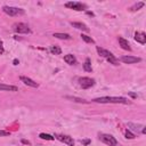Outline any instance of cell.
Wrapping results in <instances>:
<instances>
[{
	"mask_svg": "<svg viewBox=\"0 0 146 146\" xmlns=\"http://www.w3.org/2000/svg\"><path fill=\"white\" fill-rule=\"evenodd\" d=\"M92 102L100 103V104H128L129 103V100L124 97H110V96L95 98L92 99Z\"/></svg>",
	"mask_w": 146,
	"mask_h": 146,
	"instance_id": "6da1fadb",
	"label": "cell"
},
{
	"mask_svg": "<svg viewBox=\"0 0 146 146\" xmlns=\"http://www.w3.org/2000/svg\"><path fill=\"white\" fill-rule=\"evenodd\" d=\"M96 49H97V52L102 56V57H104V58H106L107 59V62H110V64H113V65H119V63H120V60L111 52V51H108V50H106V49H104V48H100L99 46H97L96 47Z\"/></svg>",
	"mask_w": 146,
	"mask_h": 146,
	"instance_id": "7a4b0ae2",
	"label": "cell"
},
{
	"mask_svg": "<svg viewBox=\"0 0 146 146\" xmlns=\"http://www.w3.org/2000/svg\"><path fill=\"white\" fill-rule=\"evenodd\" d=\"M2 10H3L5 14H7L9 16H19V15H23L25 13L24 9H22V8L10 7V6H3L2 7Z\"/></svg>",
	"mask_w": 146,
	"mask_h": 146,
	"instance_id": "3957f363",
	"label": "cell"
},
{
	"mask_svg": "<svg viewBox=\"0 0 146 146\" xmlns=\"http://www.w3.org/2000/svg\"><path fill=\"white\" fill-rule=\"evenodd\" d=\"M99 140L108 146H117V140L115 139V137L108 133H99Z\"/></svg>",
	"mask_w": 146,
	"mask_h": 146,
	"instance_id": "277c9868",
	"label": "cell"
},
{
	"mask_svg": "<svg viewBox=\"0 0 146 146\" xmlns=\"http://www.w3.org/2000/svg\"><path fill=\"white\" fill-rule=\"evenodd\" d=\"M65 7L66 8H70V9H73V10H76V11H82V10H86L87 9V5H84L82 2H78V1L66 2L65 3Z\"/></svg>",
	"mask_w": 146,
	"mask_h": 146,
	"instance_id": "5b68a950",
	"label": "cell"
},
{
	"mask_svg": "<svg viewBox=\"0 0 146 146\" xmlns=\"http://www.w3.org/2000/svg\"><path fill=\"white\" fill-rule=\"evenodd\" d=\"M13 29H14V31L17 32V33H23V34L31 33L30 27H29L25 23H15L14 26H13Z\"/></svg>",
	"mask_w": 146,
	"mask_h": 146,
	"instance_id": "8992f818",
	"label": "cell"
},
{
	"mask_svg": "<svg viewBox=\"0 0 146 146\" xmlns=\"http://www.w3.org/2000/svg\"><path fill=\"white\" fill-rule=\"evenodd\" d=\"M56 139H58L59 141L66 144L67 146H74V140L71 136H67V135H62V133H56L54 136Z\"/></svg>",
	"mask_w": 146,
	"mask_h": 146,
	"instance_id": "52a82bcc",
	"label": "cell"
},
{
	"mask_svg": "<svg viewBox=\"0 0 146 146\" xmlns=\"http://www.w3.org/2000/svg\"><path fill=\"white\" fill-rule=\"evenodd\" d=\"M79 84L83 89H88V88H91L92 86H95V80L91 78H88V76H83V78L79 79Z\"/></svg>",
	"mask_w": 146,
	"mask_h": 146,
	"instance_id": "ba28073f",
	"label": "cell"
},
{
	"mask_svg": "<svg viewBox=\"0 0 146 146\" xmlns=\"http://www.w3.org/2000/svg\"><path fill=\"white\" fill-rule=\"evenodd\" d=\"M140 60H141V58L136 57V56H122L121 57V62H123L125 64H135Z\"/></svg>",
	"mask_w": 146,
	"mask_h": 146,
	"instance_id": "9c48e42d",
	"label": "cell"
},
{
	"mask_svg": "<svg viewBox=\"0 0 146 146\" xmlns=\"http://www.w3.org/2000/svg\"><path fill=\"white\" fill-rule=\"evenodd\" d=\"M19 80L24 83V84H26V86H29V87H32V88H38L39 87V84L35 82V81H33L32 79H30V78H27V76H19Z\"/></svg>",
	"mask_w": 146,
	"mask_h": 146,
	"instance_id": "30bf717a",
	"label": "cell"
},
{
	"mask_svg": "<svg viewBox=\"0 0 146 146\" xmlns=\"http://www.w3.org/2000/svg\"><path fill=\"white\" fill-rule=\"evenodd\" d=\"M135 40L141 44H144L146 42V34L144 32H136L135 33Z\"/></svg>",
	"mask_w": 146,
	"mask_h": 146,
	"instance_id": "8fae6325",
	"label": "cell"
},
{
	"mask_svg": "<svg viewBox=\"0 0 146 146\" xmlns=\"http://www.w3.org/2000/svg\"><path fill=\"white\" fill-rule=\"evenodd\" d=\"M119 43H120V46H121V48H122V49L128 50V51H131V47H130V44H129L128 40H125L124 38L119 36Z\"/></svg>",
	"mask_w": 146,
	"mask_h": 146,
	"instance_id": "7c38bea8",
	"label": "cell"
},
{
	"mask_svg": "<svg viewBox=\"0 0 146 146\" xmlns=\"http://www.w3.org/2000/svg\"><path fill=\"white\" fill-rule=\"evenodd\" d=\"M64 62L66 64H68V65H74L76 63V58L72 54H67V55L64 56Z\"/></svg>",
	"mask_w": 146,
	"mask_h": 146,
	"instance_id": "4fadbf2b",
	"label": "cell"
},
{
	"mask_svg": "<svg viewBox=\"0 0 146 146\" xmlns=\"http://www.w3.org/2000/svg\"><path fill=\"white\" fill-rule=\"evenodd\" d=\"M71 24H72L73 27H76V29L82 30V31H84V32H88V31H89V27H88L86 24H83V23H80V22H72Z\"/></svg>",
	"mask_w": 146,
	"mask_h": 146,
	"instance_id": "5bb4252c",
	"label": "cell"
},
{
	"mask_svg": "<svg viewBox=\"0 0 146 146\" xmlns=\"http://www.w3.org/2000/svg\"><path fill=\"white\" fill-rule=\"evenodd\" d=\"M0 90H2V91H17L18 88L16 86H9V84L0 83Z\"/></svg>",
	"mask_w": 146,
	"mask_h": 146,
	"instance_id": "9a60e30c",
	"label": "cell"
},
{
	"mask_svg": "<svg viewBox=\"0 0 146 146\" xmlns=\"http://www.w3.org/2000/svg\"><path fill=\"white\" fill-rule=\"evenodd\" d=\"M54 36L57 39H63V40H68L71 39V35L67 33H54Z\"/></svg>",
	"mask_w": 146,
	"mask_h": 146,
	"instance_id": "2e32d148",
	"label": "cell"
},
{
	"mask_svg": "<svg viewBox=\"0 0 146 146\" xmlns=\"http://www.w3.org/2000/svg\"><path fill=\"white\" fill-rule=\"evenodd\" d=\"M128 127H129L131 130H133V131H141V128H143L144 125H140V124H135V123L129 122V123H128Z\"/></svg>",
	"mask_w": 146,
	"mask_h": 146,
	"instance_id": "e0dca14e",
	"label": "cell"
},
{
	"mask_svg": "<svg viewBox=\"0 0 146 146\" xmlns=\"http://www.w3.org/2000/svg\"><path fill=\"white\" fill-rule=\"evenodd\" d=\"M83 70H84L86 72H91V71H92L91 63H90V59H89V58L86 59V62H84V64H83Z\"/></svg>",
	"mask_w": 146,
	"mask_h": 146,
	"instance_id": "ac0fdd59",
	"label": "cell"
},
{
	"mask_svg": "<svg viewBox=\"0 0 146 146\" xmlns=\"http://www.w3.org/2000/svg\"><path fill=\"white\" fill-rule=\"evenodd\" d=\"M80 36H81V39H82L84 42H87V43H95V41H94V39H92L91 36H88V35H86V34H81Z\"/></svg>",
	"mask_w": 146,
	"mask_h": 146,
	"instance_id": "d6986e66",
	"label": "cell"
},
{
	"mask_svg": "<svg viewBox=\"0 0 146 146\" xmlns=\"http://www.w3.org/2000/svg\"><path fill=\"white\" fill-rule=\"evenodd\" d=\"M39 137H40L41 139H46V140H54V139H55L54 136L48 135V133H43V132H41V133L39 135Z\"/></svg>",
	"mask_w": 146,
	"mask_h": 146,
	"instance_id": "ffe728a7",
	"label": "cell"
},
{
	"mask_svg": "<svg viewBox=\"0 0 146 146\" xmlns=\"http://www.w3.org/2000/svg\"><path fill=\"white\" fill-rule=\"evenodd\" d=\"M50 51H51L52 54H55V55H60L62 49H60L58 46H51V47H50Z\"/></svg>",
	"mask_w": 146,
	"mask_h": 146,
	"instance_id": "44dd1931",
	"label": "cell"
},
{
	"mask_svg": "<svg viewBox=\"0 0 146 146\" xmlns=\"http://www.w3.org/2000/svg\"><path fill=\"white\" fill-rule=\"evenodd\" d=\"M144 6H145V3L140 1V2L136 3L135 6H132V7L130 8V10H131V11H136V10H139V8H141V7H144Z\"/></svg>",
	"mask_w": 146,
	"mask_h": 146,
	"instance_id": "7402d4cb",
	"label": "cell"
},
{
	"mask_svg": "<svg viewBox=\"0 0 146 146\" xmlns=\"http://www.w3.org/2000/svg\"><path fill=\"white\" fill-rule=\"evenodd\" d=\"M66 98H67V99H72V100H74V102H78V103H88L87 100H84V99H81V98H76V97H70V96H66Z\"/></svg>",
	"mask_w": 146,
	"mask_h": 146,
	"instance_id": "603a6c76",
	"label": "cell"
},
{
	"mask_svg": "<svg viewBox=\"0 0 146 146\" xmlns=\"http://www.w3.org/2000/svg\"><path fill=\"white\" fill-rule=\"evenodd\" d=\"M124 136H125V138H128V139H133V138H136V136H135L131 131H129V130H127V131L124 132Z\"/></svg>",
	"mask_w": 146,
	"mask_h": 146,
	"instance_id": "cb8c5ba5",
	"label": "cell"
},
{
	"mask_svg": "<svg viewBox=\"0 0 146 146\" xmlns=\"http://www.w3.org/2000/svg\"><path fill=\"white\" fill-rule=\"evenodd\" d=\"M10 132L9 131H5V130H0V137H7L9 136Z\"/></svg>",
	"mask_w": 146,
	"mask_h": 146,
	"instance_id": "d4e9b609",
	"label": "cell"
},
{
	"mask_svg": "<svg viewBox=\"0 0 146 146\" xmlns=\"http://www.w3.org/2000/svg\"><path fill=\"white\" fill-rule=\"evenodd\" d=\"M5 52V48H3V42L2 40H0V55H2Z\"/></svg>",
	"mask_w": 146,
	"mask_h": 146,
	"instance_id": "484cf974",
	"label": "cell"
},
{
	"mask_svg": "<svg viewBox=\"0 0 146 146\" xmlns=\"http://www.w3.org/2000/svg\"><path fill=\"white\" fill-rule=\"evenodd\" d=\"M81 143H82L83 145H88V144L90 143V140H89V139H86V140H81Z\"/></svg>",
	"mask_w": 146,
	"mask_h": 146,
	"instance_id": "4316f807",
	"label": "cell"
},
{
	"mask_svg": "<svg viewBox=\"0 0 146 146\" xmlns=\"http://www.w3.org/2000/svg\"><path fill=\"white\" fill-rule=\"evenodd\" d=\"M141 133H146V127H143L141 128V131H140Z\"/></svg>",
	"mask_w": 146,
	"mask_h": 146,
	"instance_id": "83f0119b",
	"label": "cell"
},
{
	"mask_svg": "<svg viewBox=\"0 0 146 146\" xmlns=\"http://www.w3.org/2000/svg\"><path fill=\"white\" fill-rule=\"evenodd\" d=\"M22 143H23V144H27V145H30V144H31L29 140H25V139H23V140H22Z\"/></svg>",
	"mask_w": 146,
	"mask_h": 146,
	"instance_id": "f1b7e54d",
	"label": "cell"
},
{
	"mask_svg": "<svg viewBox=\"0 0 146 146\" xmlns=\"http://www.w3.org/2000/svg\"><path fill=\"white\" fill-rule=\"evenodd\" d=\"M13 63H14V65H17V64H18V59H16V58H15V59L13 60Z\"/></svg>",
	"mask_w": 146,
	"mask_h": 146,
	"instance_id": "f546056e",
	"label": "cell"
},
{
	"mask_svg": "<svg viewBox=\"0 0 146 146\" xmlns=\"http://www.w3.org/2000/svg\"><path fill=\"white\" fill-rule=\"evenodd\" d=\"M129 95H130L131 97H133V98H136V97H137V95H136V94H132V92H129Z\"/></svg>",
	"mask_w": 146,
	"mask_h": 146,
	"instance_id": "4dcf8cb0",
	"label": "cell"
}]
</instances>
